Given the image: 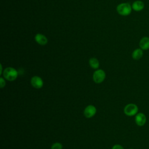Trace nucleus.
Here are the masks:
<instances>
[{
	"mask_svg": "<svg viewBox=\"0 0 149 149\" xmlns=\"http://www.w3.org/2000/svg\"><path fill=\"white\" fill-rule=\"evenodd\" d=\"M3 77L9 81H12L16 80L18 76V72L12 67L6 68L2 73Z\"/></svg>",
	"mask_w": 149,
	"mask_h": 149,
	"instance_id": "obj_1",
	"label": "nucleus"
},
{
	"mask_svg": "<svg viewBox=\"0 0 149 149\" xmlns=\"http://www.w3.org/2000/svg\"><path fill=\"white\" fill-rule=\"evenodd\" d=\"M132 5L128 2H123L119 3L116 6L117 12L121 16H126L129 15L132 10Z\"/></svg>",
	"mask_w": 149,
	"mask_h": 149,
	"instance_id": "obj_2",
	"label": "nucleus"
},
{
	"mask_svg": "<svg viewBox=\"0 0 149 149\" xmlns=\"http://www.w3.org/2000/svg\"><path fill=\"white\" fill-rule=\"evenodd\" d=\"M123 112L127 116H134L139 112V107L134 103L127 104L123 108Z\"/></svg>",
	"mask_w": 149,
	"mask_h": 149,
	"instance_id": "obj_3",
	"label": "nucleus"
},
{
	"mask_svg": "<svg viewBox=\"0 0 149 149\" xmlns=\"http://www.w3.org/2000/svg\"><path fill=\"white\" fill-rule=\"evenodd\" d=\"M106 77V73L102 69L96 70L93 74V81L97 84L101 83L104 81Z\"/></svg>",
	"mask_w": 149,
	"mask_h": 149,
	"instance_id": "obj_4",
	"label": "nucleus"
},
{
	"mask_svg": "<svg viewBox=\"0 0 149 149\" xmlns=\"http://www.w3.org/2000/svg\"><path fill=\"white\" fill-rule=\"evenodd\" d=\"M135 123L139 126H143L147 122V116L143 112H138L134 116Z\"/></svg>",
	"mask_w": 149,
	"mask_h": 149,
	"instance_id": "obj_5",
	"label": "nucleus"
},
{
	"mask_svg": "<svg viewBox=\"0 0 149 149\" xmlns=\"http://www.w3.org/2000/svg\"><path fill=\"white\" fill-rule=\"evenodd\" d=\"M30 83L33 87L39 89L42 87L44 85V81L42 79L38 76H34L30 79Z\"/></svg>",
	"mask_w": 149,
	"mask_h": 149,
	"instance_id": "obj_6",
	"label": "nucleus"
},
{
	"mask_svg": "<svg viewBox=\"0 0 149 149\" xmlns=\"http://www.w3.org/2000/svg\"><path fill=\"white\" fill-rule=\"evenodd\" d=\"M97 112V109L93 105H87L84 109L83 114L86 118H91L93 117Z\"/></svg>",
	"mask_w": 149,
	"mask_h": 149,
	"instance_id": "obj_7",
	"label": "nucleus"
},
{
	"mask_svg": "<svg viewBox=\"0 0 149 149\" xmlns=\"http://www.w3.org/2000/svg\"><path fill=\"white\" fill-rule=\"evenodd\" d=\"M139 47L143 51H146L149 49V37H143L139 41Z\"/></svg>",
	"mask_w": 149,
	"mask_h": 149,
	"instance_id": "obj_8",
	"label": "nucleus"
},
{
	"mask_svg": "<svg viewBox=\"0 0 149 149\" xmlns=\"http://www.w3.org/2000/svg\"><path fill=\"white\" fill-rule=\"evenodd\" d=\"M35 41L37 43L41 45H45L48 42L47 38L43 34L38 33L35 36Z\"/></svg>",
	"mask_w": 149,
	"mask_h": 149,
	"instance_id": "obj_9",
	"label": "nucleus"
},
{
	"mask_svg": "<svg viewBox=\"0 0 149 149\" xmlns=\"http://www.w3.org/2000/svg\"><path fill=\"white\" fill-rule=\"evenodd\" d=\"M132 9L136 12L141 11L144 8V3L140 0L135 1L132 5Z\"/></svg>",
	"mask_w": 149,
	"mask_h": 149,
	"instance_id": "obj_10",
	"label": "nucleus"
},
{
	"mask_svg": "<svg viewBox=\"0 0 149 149\" xmlns=\"http://www.w3.org/2000/svg\"><path fill=\"white\" fill-rule=\"evenodd\" d=\"M143 56V50L141 49L140 48L135 49L132 54V57L134 60H139Z\"/></svg>",
	"mask_w": 149,
	"mask_h": 149,
	"instance_id": "obj_11",
	"label": "nucleus"
},
{
	"mask_svg": "<svg viewBox=\"0 0 149 149\" xmlns=\"http://www.w3.org/2000/svg\"><path fill=\"white\" fill-rule=\"evenodd\" d=\"M88 63L90 67L94 69H97L100 66L99 61L96 58H91L89 59Z\"/></svg>",
	"mask_w": 149,
	"mask_h": 149,
	"instance_id": "obj_12",
	"label": "nucleus"
},
{
	"mask_svg": "<svg viewBox=\"0 0 149 149\" xmlns=\"http://www.w3.org/2000/svg\"><path fill=\"white\" fill-rule=\"evenodd\" d=\"M62 144L59 142H55L53 143L51 147V149H62Z\"/></svg>",
	"mask_w": 149,
	"mask_h": 149,
	"instance_id": "obj_13",
	"label": "nucleus"
},
{
	"mask_svg": "<svg viewBox=\"0 0 149 149\" xmlns=\"http://www.w3.org/2000/svg\"><path fill=\"white\" fill-rule=\"evenodd\" d=\"M5 80L6 79L4 77H1L0 78V86H1L0 87H1V88H3L5 86V85H6Z\"/></svg>",
	"mask_w": 149,
	"mask_h": 149,
	"instance_id": "obj_14",
	"label": "nucleus"
},
{
	"mask_svg": "<svg viewBox=\"0 0 149 149\" xmlns=\"http://www.w3.org/2000/svg\"><path fill=\"white\" fill-rule=\"evenodd\" d=\"M112 149H125L123 148V147L120 144H116L113 146V147H112Z\"/></svg>",
	"mask_w": 149,
	"mask_h": 149,
	"instance_id": "obj_15",
	"label": "nucleus"
},
{
	"mask_svg": "<svg viewBox=\"0 0 149 149\" xmlns=\"http://www.w3.org/2000/svg\"><path fill=\"white\" fill-rule=\"evenodd\" d=\"M3 73V71H2V64H1V70H0V74H2Z\"/></svg>",
	"mask_w": 149,
	"mask_h": 149,
	"instance_id": "obj_16",
	"label": "nucleus"
},
{
	"mask_svg": "<svg viewBox=\"0 0 149 149\" xmlns=\"http://www.w3.org/2000/svg\"><path fill=\"white\" fill-rule=\"evenodd\" d=\"M129 149H134V148H129Z\"/></svg>",
	"mask_w": 149,
	"mask_h": 149,
	"instance_id": "obj_17",
	"label": "nucleus"
}]
</instances>
